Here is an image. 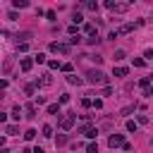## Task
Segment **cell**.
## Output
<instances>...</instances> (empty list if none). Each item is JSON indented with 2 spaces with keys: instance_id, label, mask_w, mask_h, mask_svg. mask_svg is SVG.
I'll return each instance as SVG.
<instances>
[{
  "instance_id": "44dd1931",
  "label": "cell",
  "mask_w": 153,
  "mask_h": 153,
  "mask_svg": "<svg viewBox=\"0 0 153 153\" xmlns=\"http://www.w3.org/2000/svg\"><path fill=\"white\" fill-rule=\"evenodd\" d=\"M65 144H67V136H65V134L57 136V146H65Z\"/></svg>"
},
{
  "instance_id": "e0dca14e",
  "label": "cell",
  "mask_w": 153,
  "mask_h": 153,
  "mask_svg": "<svg viewBox=\"0 0 153 153\" xmlns=\"http://www.w3.org/2000/svg\"><path fill=\"white\" fill-rule=\"evenodd\" d=\"M34 62H38V65H41V62H45V55H43V53H38V55L34 57Z\"/></svg>"
},
{
  "instance_id": "277c9868",
  "label": "cell",
  "mask_w": 153,
  "mask_h": 153,
  "mask_svg": "<svg viewBox=\"0 0 153 153\" xmlns=\"http://www.w3.org/2000/svg\"><path fill=\"white\" fill-rule=\"evenodd\" d=\"M50 50L53 53H69V45L67 43H50Z\"/></svg>"
},
{
  "instance_id": "9a60e30c",
  "label": "cell",
  "mask_w": 153,
  "mask_h": 153,
  "mask_svg": "<svg viewBox=\"0 0 153 153\" xmlns=\"http://www.w3.org/2000/svg\"><path fill=\"white\" fill-rule=\"evenodd\" d=\"M48 67H50V69H57V67H62V65H60L57 60H50V62H48Z\"/></svg>"
},
{
  "instance_id": "6da1fadb",
  "label": "cell",
  "mask_w": 153,
  "mask_h": 153,
  "mask_svg": "<svg viewBox=\"0 0 153 153\" xmlns=\"http://www.w3.org/2000/svg\"><path fill=\"white\" fill-rule=\"evenodd\" d=\"M86 82H89V84H105V82H108V77H105L101 69H91L89 74H86Z\"/></svg>"
},
{
  "instance_id": "7402d4cb",
  "label": "cell",
  "mask_w": 153,
  "mask_h": 153,
  "mask_svg": "<svg viewBox=\"0 0 153 153\" xmlns=\"http://www.w3.org/2000/svg\"><path fill=\"white\" fill-rule=\"evenodd\" d=\"M115 60H124V50H115Z\"/></svg>"
},
{
  "instance_id": "5b68a950",
  "label": "cell",
  "mask_w": 153,
  "mask_h": 153,
  "mask_svg": "<svg viewBox=\"0 0 153 153\" xmlns=\"http://www.w3.org/2000/svg\"><path fill=\"white\" fill-rule=\"evenodd\" d=\"M19 65H22V69H24V72H29V69H31V65H34V60L24 57V60H22V62H19Z\"/></svg>"
},
{
  "instance_id": "30bf717a",
  "label": "cell",
  "mask_w": 153,
  "mask_h": 153,
  "mask_svg": "<svg viewBox=\"0 0 153 153\" xmlns=\"http://www.w3.org/2000/svg\"><path fill=\"white\" fill-rule=\"evenodd\" d=\"M41 84H43V86H50V84H53V79H50V74H43V79H41Z\"/></svg>"
},
{
  "instance_id": "ac0fdd59",
  "label": "cell",
  "mask_w": 153,
  "mask_h": 153,
  "mask_svg": "<svg viewBox=\"0 0 153 153\" xmlns=\"http://www.w3.org/2000/svg\"><path fill=\"white\" fill-rule=\"evenodd\" d=\"M19 115H22V108H19V105H17V108L12 110V117H15V120H19Z\"/></svg>"
},
{
  "instance_id": "52a82bcc",
  "label": "cell",
  "mask_w": 153,
  "mask_h": 153,
  "mask_svg": "<svg viewBox=\"0 0 153 153\" xmlns=\"http://www.w3.org/2000/svg\"><path fill=\"white\" fill-rule=\"evenodd\" d=\"M86 136H89V139H96V136H98V129H96V127H89V129H86Z\"/></svg>"
},
{
  "instance_id": "9c48e42d",
  "label": "cell",
  "mask_w": 153,
  "mask_h": 153,
  "mask_svg": "<svg viewBox=\"0 0 153 153\" xmlns=\"http://www.w3.org/2000/svg\"><path fill=\"white\" fill-rule=\"evenodd\" d=\"M43 136H53V127L50 124H43Z\"/></svg>"
},
{
  "instance_id": "7a4b0ae2",
  "label": "cell",
  "mask_w": 153,
  "mask_h": 153,
  "mask_svg": "<svg viewBox=\"0 0 153 153\" xmlns=\"http://www.w3.org/2000/svg\"><path fill=\"white\" fill-rule=\"evenodd\" d=\"M108 144H110V148H117V146H124V136L122 134H112L108 139Z\"/></svg>"
},
{
  "instance_id": "cb8c5ba5",
  "label": "cell",
  "mask_w": 153,
  "mask_h": 153,
  "mask_svg": "<svg viewBox=\"0 0 153 153\" xmlns=\"http://www.w3.org/2000/svg\"><path fill=\"white\" fill-rule=\"evenodd\" d=\"M129 112H134V105H127V108L122 110V115H129Z\"/></svg>"
},
{
  "instance_id": "d4e9b609",
  "label": "cell",
  "mask_w": 153,
  "mask_h": 153,
  "mask_svg": "<svg viewBox=\"0 0 153 153\" xmlns=\"http://www.w3.org/2000/svg\"><path fill=\"white\" fill-rule=\"evenodd\" d=\"M146 96H153V86H148V89H146Z\"/></svg>"
},
{
  "instance_id": "8992f818",
  "label": "cell",
  "mask_w": 153,
  "mask_h": 153,
  "mask_svg": "<svg viewBox=\"0 0 153 153\" xmlns=\"http://www.w3.org/2000/svg\"><path fill=\"white\" fill-rule=\"evenodd\" d=\"M48 112H50V115H60V105H57V103L48 105Z\"/></svg>"
},
{
  "instance_id": "ffe728a7",
  "label": "cell",
  "mask_w": 153,
  "mask_h": 153,
  "mask_svg": "<svg viewBox=\"0 0 153 153\" xmlns=\"http://www.w3.org/2000/svg\"><path fill=\"white\" fill-rule=\"evenodd\" d=\"M79 22H84V17H82V12H74V24H79Z\"/></svg>"
},
{
  "instance_id": "3957f363",
  "label": "cell",
  "mask_w": 153,
  "mask_h": 153,
  "mask_svg": "<svg viewBox=\"0 0 153 153\" xmlns=\"http://www.w3.org/2000/svg\"><path fill=\"white\" fill-rule=\"evenodd\" d=\"M74 115H65L62 120H60V127H62V129H72V124H74Z\"/></svg>"
},
{
  "instance_id": "5bb4252c",
  "label": "cell",
  "mask_w": 153,
  "mask_h": 153,
  "mask_svg": "<svg viewBox=\"0 0 153 153\" xmlns=\"http://www.w3.org/2000/svg\"><path fill=\"white\" fill-rule=\"evenodd\" d=\"M86 153H98V146L96 144H89V146H86Z\"/></svg>"
},
{
  "instance_id": "2e32d148",
  "label": "cell",
  "mask_w": 153,
  "mask_h": 153,
  "mask_svg": "<svg viewBox=\"0 0 153 153\" xmlns=\"http://www.w3.org/2000/svg\"><path fill=\"white\" fill-rule=\"evenodd\" d=\"M5 132H7V134H17V127H15V124H7V127H5Z\"/></svg>"
},
{
  "instance_id": "484cf974",
  "label": "cell",
  "mask_w": 153,
  "mask_h": 153,
  "mask_svg": "<svg viewBox=\"0 0 153 153\" xmlns=\"http://www.w3.org/2000/svg\"><path fill=\"white\" fill-rule=\"evenodd\" d=\"M34 153H45V151L41 148V146H36V148H34Z\"/></svg>"
},
{
  "instance_id": "d6986e66",
  "label": "cell",
  "mask_w": 153,
  "mask_h": 153,
  "mask_svg": "<svg viewBox=\"0 0 153 153\" xmlns=\"http://www.w3.org/2000/svg\"><path fill=\"white\" fill-rule=\"evenodd\" d=\"M127 132H136V122H132V120H129V122H127Z\"/></svg>"
},
{
  "instance_id": "4fadbf2b",
  "label": "cell",
  "mask_w": 153,
  "mask_h": 153,
  "mask_svg": "<svg viewBox=\"0 0 153 153\" xmlns=\"http://www.w3.org/2000/svg\"><path fill=\"white\" fill-rule=\"evenodd\" d=\"M124 74H127V67H117L115 69V77H124Z\"/></svg>"
},
{
  "instance_id": "603a6c76",
  "label": "cell",
  "mask_w": 153,
  "mask_h": 153,
  "mask_svg": "<svg viewBox=\"0 0 153 153\" xmlns=\"http://www.w3.org/2000/svg\"><path fill=\"white\" fill-rule=\"evenodd\" d=\"M148 82H151V79H148V77H144V79H141V82H139V84H141L144 89H148Z\"/></svg>"
},
{
  "instance_id": "ba28073f",
  "label": "cell",
  "mask_w": 153,
  "mask_h": 153,
  "mask_svg": "<svg viewBox=\"0 0 153 153\" xmlns=\"http://www.w3.org/2000/svg\"><path fill=\"white\" fill-rule=\"evenodd\" d=\"M67 82H69V84H82V79H79L77 74H69V77H67Z\"/></svg>"
},
{
  "instance_id": "8fae6325",
  "label": "cell",
  "mask_w": 153,
  "mask_h": 153,
  "mask_svg": "<svg viewBox=\"0 0 153 153\" xmlns=\"http://www.w3.org/2000/svg\"><path fill=\"white\" fill-rule=\"evenodd\" d=\"M34 112H36V108H34V105H26V117H34Z\"/></svg>"
},
{
  "instance_id": "7c38bea8",
  "label": "cell",
  "mask_w": 153,
  "mask_h": 153,
  "mask_svg": "<svg viewBox=\"0 0 153 153\" xmlns=\"http://www.w3.org/2000/svg\"><path fill=\"white\" fill-rule=\"evenodd\" d=\"M36 136V129H29V132H26V134H24V139H26V141H31V139H34Z\"/></svg>"
}]
</instances>
